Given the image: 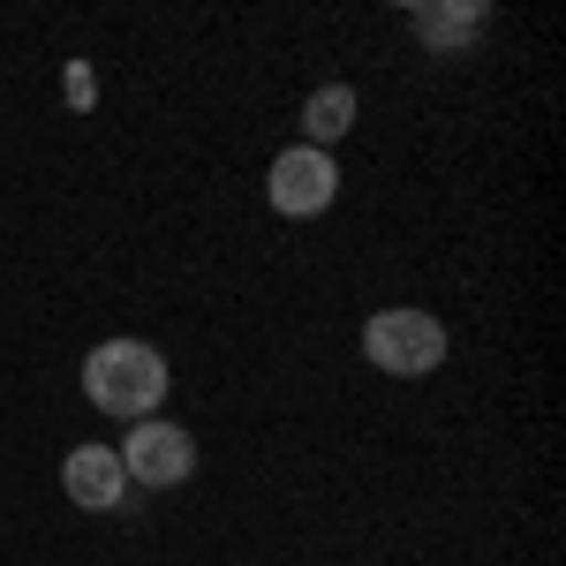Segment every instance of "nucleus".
<instances>
[{
	"instance_id": "obj_5",
	"label": "nucleus",
	"mask_w": 566,
	"mask_h": 566,
	"mask_svg": "<svg viewBox=\"0 0 566 566\" xmlns=\"http://www.w3.org/2000/svg\"><path fill=\"white\" fill-rule=\"evenodd\" d=\"M61 491H69L84 514H114V506L129 499V469H122L114 446H76V453L61 461Z\"/></svg>"
},
{
	"instance_id": "obj_1",
	"label": "nucleus",
	"mask_w": 566,
	"mask_h": 566,
	"mask_svg": "<svg viewBox=\"0 0 566 566\" xmlns=\"http://www.w3.org/2000/svg\"><path fill=\"white\" fill-rule=\"evenodd\" d=\"M167 386H175V370H167V355L151 348V340H98L84 355V400L98 416H122V423H144V416H159L167 408Z\"/></svg>"
},
{
	"instance_id": "obj_4",
	"label": "nucleus",
	"mask_w": 566,
	"mask_h": 566,
	"mask_svg": "<svg viewBox=\"0 0 566 566\" xmlns=\"http://www.w3.org/2000/svg\"><path fill=\"white\" fill-rule=\"evenodd\" d=\"M264 197H272V212H280V219L333 212V197H340V167H333V151L287 144V151L272 159V175H264Z\"/></svg>"
},
{
	"instance_id": "obj_6",
	"label": "nucleus",
	"mask_w": 566,
	"mask_h": 566,
	"mask_svg": "<svg viewBox=\"0 0 566 566\" xmlns=\"http://www.w3.org/2000/svg\"><path fill=\"white\" fill-rule=\"evenodd\" d=\"M408 31L431 45V53H453L483 31V0H416L408 8Z\"/></svg>"
},
{
	"instance_id": "obj_7",
	"label": "nucleus",
	"mask_w": 566,
	"mask_h": 566,
	"mask_svg": "<svg viewBox=\"0 0 566 566\" xmlns=\"http://www.w3.org/2000/svg\"><path fill=\"white\" fill-rule=\"evenodd\" d=\"M348 129H355V91L348 84H317L303 98V144L310 151H333Z\"/></svg>"
},
{
	"instance_id": "obj_8",
	"label": "nucleus",
	"mask_w": 566,
	"mask_h": 566,
	"mask_svg": "<svg viewBox=\"0 0 566 566\" xmlns=\"http://www.w3.org/2000/svg\"><path fill=\"white\" fill-rule=\"evenodd\" d=\"M61 91H69V106H91V98H98V76H91V61H69Z\"/></svg>"
},
{
	"instance_id": "obj_3",
	"label": "nucleus",
	"mask_w": 566,
	"mask_h": 566,
	"mask_svg": "<svg viewBox=\"0 0 566 566\" xmlns=\"http://www.w3.org/2000/svg\"><path fill=\"white\" fill-rule=\"evenodd\" d=\"M114 453H122L129 483H144V491H175V483L197 476V438L181 431V423H167V416L129 423V438H122Z\"/></svg>"
},
{
	"instance_id": "obj_2",
	"label": "nucleus",
	"mask_w": 566,
	"mask_h": 566,
	"mask_svg": "<svg viewBox=\"0 0 566 566\" xmlns=\"http://www.w3.org/2000/svg\"><path fill=\"white\" fill-rule=\"evenodd\" d=\"M363 355H370V370H386V378H431L438 363H446V325L416 303H392L363 325Z\"/></svg>"
}]
</instances>
